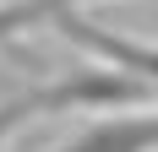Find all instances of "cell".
<instances>
[{
	"instance_id": "cell-3",
	"label": "cell",
	"mask_w": 158,
	"mask_h": 152,
	"mask_svg": "<svg viewBox=\"0 0 158 152\" xmlns=\"http://www.w3.org/2000/svg\"><path fill=\"white\" fill-rule=\"evenodd\" d=\"M55 152H158V114H147V109H131V114L109 109L104 120L82 125Z\"/></svg>"
},
{
	"instance_id": "cell-1",
	"label": "cell",
	"mask_w": 158,
	"mask_h": 152,
	"mask_svg": "<svg viewBox=\"0 0 158 152\" xmlns=\"http://www.w3.org/2000/svg\"><path fill=\"white\" fill-rule=\"evenodd\" d=\"M33 92H38V114H109V109H147V103H158L147 82H136L131 71H120L109 60H93V54H87V65L60 71L55 82H44Z\"/></svg>"
},
{
	"instance_id": "cell-5",
	"label": "cell",
	"mask_w": 158,
	"mask_h": 152,
	"mask_svg": "<svg viewBox=\"0 0 158 152\" xmlns=\"http://www.w3.org/2000/svg\"><path fill=\"white\" fill-rule=\"evenodd\" d=\"M65 6H82V0H65Z\"/></svg>"
},
{
	"instance_id": "cell-4",
	"label": "cell",
	"mask_w": 158,
	"mask_h": 152,
	"mask_svg": "<svg viewBox=\"0 0 158 152\" xmlns=\"http://www.w3.org/2000/svg\"><path fill=\"white\" fill-rule=\"evenodd\" d=\"M33 114H38V92H16V98H6V103H0V152H6V141L16 136V130H22V125L33 120Z\"/></svg>"
},
{
	"instance_id": "cell-2",
	"label": "cell",
	"mask_w": 158,
	"mask_h": 152,
	"mask_svg": "<svg viewBox=\"0 0 158 152\" xmlns=\"http://www.w3.org/2000/svg\"><path fill=\"white\" fill-rule=\"evenodd\" d=\"M49 27L60 33L65 44H77L82 54H93V60H109V65H120V71H131L136 82H147L153 98H158V44L131 38V33H114V27H104V22H93V16H82L77 6L55 11Z\"/></svg>"
}]
</instances>
